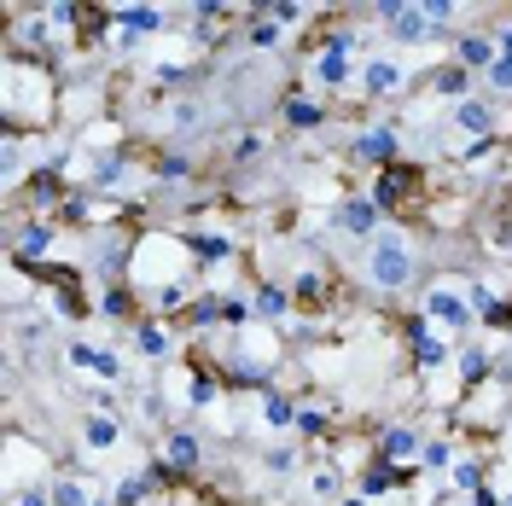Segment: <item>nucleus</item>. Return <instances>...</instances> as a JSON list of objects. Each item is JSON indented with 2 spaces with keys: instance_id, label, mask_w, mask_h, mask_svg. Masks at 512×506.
<instances>
[{
  "instance_id": "6e6552de",
  "label": "nucleus",
  "mask_w": 512,
  "mask_h": 506,
  "mask_svg": "<svg viewBox=\"0 0 512 506\" xmlns=\"http://www.w3.org/2000/svg\"><path fill=\"white\" fill-rule=\"evenodd\" d=\"M448 123H454V134H472L478 146L501 134V117H495V105H489V99H460V105L448 111Z\"/></svg>"
},
{
  "instance_id": "c85d7f7f",
  "label": "nucleus",
  "mask_w": 512,
  "mask_h": 506,
  "mask_svg": "<svg viewBox=\"0 0 512 506\" xmlns=\"http://www.w3.org/2000/svg\"><path fill=\"white\" fill-rule=\"evenodd\" d=\"M152 495H158V489L146 483V472H128L123 483H117V495H111V501H117V506H146Z\"/></svg>"
},
{
  "instance_id": "aec40b11",
  "label": "nucleus",
  "mask_w": 512,
  "mask_h": 506,
  "mask_svg": "<svg viewBox=\"0 0 512 506\" xmlns=\"http://www.w3.org/2000/svg\"><path fill=\"white\" fill-rule=\"evenodd\" d=\"M47 251H53V222L18 227V262H30V268H47Z\"/></svg>"
},
{
  "instance_id": "393cba45",
  "label": "nucleus",
  "mask_w": 512,
  "mask_h": 506,
  "mask_svg": "<svg viewBox=\"0 0 512 506\" xmlns=\"http://www.w3.org/2000/svg\"><path fill=\"white\" fill-rule=\"evenodd\" d=\"M47 489H53V506H94L99 495L94 489H88V483H82V477H47Z\"/></svg>"
},
{
  "instance_id": "5701e85b",
  "label": "nucleus",
  "mask_w": 512,
  "mask_h": 506,
  "mask_svg": "<svg viewBox=\"0 0 512 506\" xmlns=\"http://www.w3.org/2000/svg\"><path fill=\"white\" fill-rule=\"evenodd\" d=\"M181 245L198 262H233V239H222V233H181Z\"/></svg>"
},
{
  "instance_id": "f704fd0d",
  "label": "nucleus",
  "mask_w": 512,
  "mask_h": 506,
  "mask_svg": "<svg viewBox=\"0 0 512 506\" xmlns=\"http://www.w3.org/2000/svg\"><path fill=\"white\" fill-rule=\"evenodd\" d=\"M262 18H274V24H280V30H297V24H303V18H309V12H303V6H297V0H280V6H262Z\"/></svg>"
},
{
  "instance_id": "7c9ffc66",
  "label": "nucleus",
  "mask_w": 512,
  "mask_h": 506,
  "mask_svg": "<svg viewBox=\"0 0 512 506\" xmlns=\"http://www.w3.org/2000/svg\"><path fill=\"white\" fill-rule=\"evenodd\" d=\"M59 169H35L30 175V198H35V210H47V204H59Z\"/></svg>"
},
{
  "instance_id": "473e14b6",
  "label": "nucleus",
  "mask_w": 512,
  "mask_h": 506,
  "mask_svg": "<svg viewBox=\"0 0 512 506\" xmlns=\"http://www.w3.org/2000/svg\"><path fill=\"white\" fill-rule=\"evenodd\" d=\"M454 460H460V454H454V443H448V437H425V454H419V466H425V472L454 466Z\"/></svg>"
},
{
  "instance_id": "39448f33",
  "label": "nucleus",
  "mask_w": 512,
  "mask_h": 506,
  "mask_svg": "<svg viewBox=\"0 0 512 506\" xmlns=\"http://www.w3.org/2000/svg\"><path fill=\"white\" fill-rule=\"evenodd\" d=\"M332 222L344 227L350 239H361V245H373L384 233V210H379V198L373 192H350V198H338V216Z\"/></svg>"
},
{
  "instance_id": "37998d69",
  "label": "nucleus",
  "mask_w": 512,
  "mask_h": 506,
  "mask_svg": "<svg viewBox=\"0 0 512 506\" xmlns=\"http://www.w3.org/2000/svg\"><path fill=\"white\" fill-rule=\"evenodd\" d=\"M187 76H192L187 64H158V82H163V88H181Z\"/></svg>"
},
{
  "instance_id": "4468645a",
  "label": "nucleus",
  "mask_w": 512,
  "mask_h": 506,
  "mask_svg": "<svg viewBox=\"0 0 512 506\" xmlns=\"http://www.w3.org/2000/svg\"><path fill=\"white\" fill-rule=\"evenodd\" d=\"M501 59V47H495V35L483 30H466L460 41H454V64H466V70H483L489 76V64Z\"/></svg>"
},
{
  "instance_id": "7ed1b4c3",
  "label": "nucleus",
  "mask_w": 512,
  "mask_h": 506,
  "mask_svg": "<svg viewBox=\"0 0 512 506\" xmlns=\"http://www.w3.org/2000/svg\"><path fill=\"white\" fill-rule=\"evenodd\" d=\"M355 76H361V70L350 64V35H344V30L326 35L315 53H309V82H315V88H326V94H332V88H350Z\"/></svg>"
},
{
  "instance_id": "f257e3e1",
  "label": "nucleus",
  "mask_w": 512,
  "mask_h": 506,
  "mask_svg": "<svg viewBox=\"0 0 512 506\" xmlns=\"http://www.w3.org/2000/svg\"><path fill=\"white\" fill-rule=\"evenodd\" d=\"M419 274V251L408 245V233H379L373 245H367V285L384 291V297H396V291H408Z\"/></svg>"
},
{
  "instance_id": "79ce46f5",
  "label": "nucleus",
  "mask_w": 512,
  "mask_h": 506,
  "mask_svg": "<svg viewBox=\"0 0 512 506\" xmlns=\"http://www.w3.org/2000/svg\"><path fill=\"white\" fill-rule=\"evenodd\" d=\"M489 88H495V94H512V59L489 64Z\"/></svg>"
},
{
  "instance_id": "f8f14e48",
  "label": "nucleus",
  "mask_w": 512,
  "mask_h": 506,
  "mask_svg": "<svg viewBox=\"0 0 512 506\" xmlns=\"http://www.w3.org/2000/svg\"><path fill=\"white\" fill-rule=\"evenodd\" d=\"M408 477H419V472H402V466H384V460H373L367 472L355 477V495H361V501H379V495H396Z\"/></svg>"
},
{
  "instance_id": "bb28decb",
  "label": "nucleus",
  "mask_w": 512,
  "mask_h": 506,
  "mask_svg": "<svg viewBox=\"0 0 512 506\" xmlns=\"http://www.w3.org/2000/svg\"><path fill=\"white\" fill-rule=\"evenodd\" d=\"M134 349H140L146 361H163V355H169V332H163L158 320H134Z\"/></svg>"
},
{
  "instance_id": "c9c22d12",
  "label": "nucleus",
  "mask_w": 512,
  "mask_h": 506,
  "mask_svg": "<svg viewBox=\"0 0 512 506\" xmlns=\"http://www.w3.org/2000/svg\"><path fill=\"white\" fill-rule=\"evenodd\" d=\"M280 41H286V30L274 18H251V47H280Z\"/></svg>"
},
{
  "instance_id": "f03ea898",
  "label": "nucleus",
  "mask_w": 512,
  "mask_h": 506,
  "mask_svg": "<svg viewBox=\"0 0 512 506\" xmlns=\"http://www.w3.org/2000/svg\"><path fill=\"white\" fill-rule=\"evenodd\" d=\"M425 320L431 326H443V332H454V338H466L472 326H478V309H472V291L454 280H437L431 291H425Z\"/></svg>"
},
{
  "instance_id": "49530a36",
  "label": "nucleus",
  "mask_w": 512,
  "mask_h": 506,
  "mask_svg": "<svg viewBox=\"0 0 512 506\" xmlns=\"http://www.w3.org/2000/svg\"><path fill=\"white\" fill-rule=\"evenodd\" d=\"M344 506H373V501H361V495H350V501H344Z\"/></svg>"
},
{
  "instance_id": "a878e982",
  "label": "nucleus",
  "mask_w": 512,
  "mask_h": 506,
  "mask_svg": "<svg viewBox=\"0 0 512 506\" xmlns=\"http://www.w3.org/2000/svg\"><path fill=\"white\" fill-rule=\"evenodd\" d=\"M390 35H396V41H431V35H443V30L425 18V6H408V12L390 24Z\"/></svg>"
},
{
  "instance_id": "9d476101",
  "label": "nucleus",
  "mask_w": 512,
  "mask_h": 506,
  "mask_svg": "<svg viewBox=\"0 0 512 506\" xmlns=\"http://www.w3.org/2000/svg\"><path fill=\"white\" fill-rule=\"evenodd\" d=\"M163 30V6H117V47H134V41H146V35Z\"/></svg>"
},
{
  "instance_id": "4c0bfd02",
  "label": "nucleus",
  "mask_w": 512,
  "mask_h": 506,
  "mask_svg": "<svg viewBox=\"0 0 512 506\" xmlns=\"http://www.w3.org/2000/svg\"><path fill=\"white\" fill-rule=\"evenodd\" d=\"M12 506H53V489L47 483H24V489H12Z\"/></svg>"
},
{
  "instance_id": "58836bf2",
  "label": "nucleus",
  "mask_w": 512,
  "mask_h": 506,
  "mask_svg": "<svg viewBox=\"0 0 512 506\" xmlns=\"http://www.w3.org/2000/svg\"><path fill=\"white\" fill-rule=\"evenodd\" d=\"M262 158V134H239L233 140V163H256Z\"/></svg>"
},
{
  "instance_id": "cd10ccee",
  "label": "nucleus",
  "mask_w": 512,
  "mask_h": 506,
  "mask_svg": "<svg viewBox=\"0 0 512 506\" xmlns=\"http://www.w3.org/2000/svg\"><path fill=\"white\" fill-rule=\"evenodd\" d=\"M483 483H489V472H483V460H472V454H460V460L448 466V489H466V495H478Z\"/></svg>"
},
{
  "instance_id": "a211bd4d",
  "label": "nucleus",
  "mask_w": 512,
  "mask_h": 506,
  "mask_svg": "<svg viewBox=\"0 0 512 506\" xmlns=\"http://www.w3.org/2000/svg\"><path fill=\"white\" fill-rule=\"evenodd\" d=\"M454 373H460V390H483V384H489V349L460 344L454 349Z\"/></svg>"
},
{
  "instance_id": "72a5a7b5",
  "label": "nucleus",
  "mask_w": 512,
  "mask_h": 506,
  "mask_svg": "<svg viewBox=\"0 0 512 506\" xmlns=\"http://www.w3.org/2000/svg\"><path fill=\"white\" fill-rule=\"evenodd\" d=\"M338 489H344V477L332 472V466H320V472L309 477V495H315V501H338Z\"/></svg>"
},
{
  "instance_id": "dca6fc26",
  "label": "nucleus",
  "mask_w": 512,
  "mask_h": 506,
  "mask_svg": "<svg viewBox=\"0 0 512 506\" xmlns=\"http://www.w3.org/2000/svg\"><path fill=\"white\" fill-rule=\"evenodd\" d=\"M367 192L379 198V210H390L396 198H414V192H419V175L408 169V163H396V169H384V175H379V181H373Z\"/></svg>"
},
{
  "instance_id": "2eb2a0df",
  "label": "nucleus",
  "mask_w": 512,
  "mask_h": 506,
  "mask_svg": "<svg viewBox=\"0 0 512 506\" xmlns=\"http://www.w3.org/2000/svg\"><path fill=\"white\" fill-rule=\"evenodd\" d=\"M163 460L175 466L181 477H192L198 466H204V448H198V431H169L163 437Z\"/></svg>"
},
{
  "instance_id": "ddd939ff",
  "label": "nucleus",
  "mask_w": 512,
  "mask_h": 506,
  "mask_svg": "<svg viewBox=\"0 0 512 506\" xmlns=\"http://www.w3.org/2000/svg\"><path fill=\"white\" fill-rule=\"evenodd\" d=\"M64 355H70V367H76V373H94V379H123V361H117L111 349L88 344V338H82V344H70Z\"/></svg>"
},
{
  "instance_id": "2f4dec72",
  "label": "nucleus",
  "mask_w": 512,
  "mask_h": 506,
  "mask_svg": "<svg viewBox=\"0 0 512 506\" xmlns=\"http://www.w3.org/2000/svg\"><path fill=\"white\" fill-rule=\"evenodd\" d=\"M152 169H158L163 187H175V181H192V158H181V152H163V158L152 163Z\"/></svg>"
},
{
  "instance_id": "1a4fd4ad",
  "label": "nucleus",
  "mask_w": 512,
  "mask_h": 506,
  "mask_svg": "<svg viewBox=\"0 0 512 506\" xmlns=\"http://www.w3.org/2000/svg\"><path fill=\"white\" fill-rule=\"evenodd\" d=\"M82 448H88V460H99V454H117V448H123V419L94 408L88 419H82Z\"/></svg>"
},
{
  "instance_id": "c03bdc74",
  "label": "nucleus",
  "mask_w": 512,
  "mask_h": 506,
  "mask_svg": "<svg viewBox=\"0 0 512 506\" xmlns=\"http://www.w3.org/2000/svg\"><path fill=\"white\" fill-rule=\"evenodd\" d=\"M169 123L181 128V134H192V128H198V105H175V117H169Z\"/></svg>"
},
{
  "instance_id": "4be33fe9",
  "label": "nucleus",
  "mask_w": 512,
  "mask_h": 506,
  "mask_svg": "<svg viewBox=\"0 0 512 506\" xmlns=\"http://www.w3.org/2000/svg\"><path fill=\"white\" fill-rule=\"evenodd\" d=\"M291 297H297V309H320V303L332 297V285H326V274H320V268H303V274L291 280Z\"/></svg>"
},
{
  "instance_id": "6ab92c4d",
  "label": "nucleus",
  "mask_w": 512,
  "mask_h": 506,
  "mask_svg": "<svg viewBox=\"0 0 512 506\" xmlns=\"http://www.w3.org/2000/svg\"><path fill=\"white\" fill-rule=\"evenodd\" d=\"M251 309H256V320H286L291 309H297V297H291V285H256L251 291Z\"/></svg>"
},
{
  "instance_id": "de8ad7c7",
  "label": "nucleus",
  "mask_w": 512,
  "mask_h": 506,
  "mask_svg": "<svg viewBox=\"0 0 512 506\" xmlns=\"http://www.w3.org/2000/svg\"><path fill=\"white\" fill-rule=\"evenodd\" d=\"M501 506H512V489H507V495H501Z\"/></svg>"
},
{
  "instance_id": "423d86ee",
  "label": "nucleus",
  "mask_w": 512,
  "mask_h": 506,
  "mask_svg": "<svg viewBox=\"0 0 512 506\" xmlns=\"http://www.w3.org/2000/svg\"><path fill=\"white\" fill-rule=\"evenodd\" d=\"M408 349H414V367H419V373H443V367H454V344H448V338L425 315L408 320Z\"/></svg>"
},
{
  "instance_id": "e433bc0d",
  "label": "nucleus",
  "mask_w": 512,
  "mask_h": 506,
  "mask_svg": "<svg viewBox=\"0 0 512 506\" xmlns=\"http://www.w3.org/2000/svg\"><path fill=\"white\" fill-rule=\"evenodd\" d=\"M262 466H268V472H274V477H286L291 466H297V448H291V443H280V448H268V454H262Z\"/></svg>"
},
{
  "instance_id": "f3484780",
  "label": "nucleus",
  "mask_w": 512,
  "mask_h": 506,
  "mask_svg": "<svg viewBox=\"0 0 512 506\" xmlns=\"http://www.w3.org/2000/svg\"><path fill=\"white\" fill-rule=\"evenodd\" d=\"M297 402H291L286 390H274V384H268V390H262V396H256V419H262V425H268V431H286V425H297Z\"/></svg>"
},
{
  "instance_id": "c756f323",
  "label": "nucleus",
  "mask_w": 512,
  "mask_h": 506,
  "mask_svg": "<svg viewBox=\"0 0 512 506\" xmlns=\"http://www.w3.org/2000/svg\"><path fill=\"white\" fill-rule=\"evenodd\" d=\"M99 315H111V320H128V326H134V291H128V285H111V291L99 297Z\"/></svg>"
},
{
  "instance_id": "09e8293b",
  "label": "nucleus",
  "mask_w": 512,
  "mask_h": 506,
  "mask_svg": "<svg viewBox=\"0 0 512 506\" xmlns=\"http://www.w3.org/2000/svg\"><path fill=\"white\" fill-rule=\"evenodd\" d=\"M94 506H117V501H94Z\"/></svg>"
},
{
  "instance_id": "ea45409f",
  "label": "nucleus",
  "mask_w": 512,
  "mask_h": 506,
  "mask_svg": "<svg viewBox=\"0 0 512 506\" xmlns=\"http://www.w3.org/2000/svg\"><path fill=\"white\" fill-rule=\"evenodd\" d=\"M454 12H460L454 0H425V18H431L437 30H448V24H454Z\"/></svg>"
},
{
  "instance_id": "412c9836",
  "label": "nucleus",
  "mask_w": 512,
  "mask_h": 506,
  "mask_svg": "<svg viewBox=\"0 0 512 506\" xmlns=\"http://www.w3.org/2000/svg\"><path fill=\"white\" fill-rule=\"evenodd\" d=\"M431 88H437L443 99H454V105H460V99H472V70H466V64H454V59H448L443 70L431 76Z\"/></svg>"
},
{
  "instance_id": "0eeeda50",
  "label": "nucleus",
  "mask_w": 512,
  "mask_h": 506,
  "mask_svg": "<svg viewBox=\"0 0 512 506\" xmlns=\"http://www.w3.org/2000/svg\"><path fill=\"white\" fill-rule=\"evenodd\" d=\"M419 454H425V437H419L414 425H384L379 448H373V460H384V466H402V472H419Z\"/></svg>"
},
{
  "instance_id": "a18cd8bd",
  "label": "nucleus",
  "mask_w": 512,
  "mask_h": 506,
  "mask_svg": "<svg viewBox=\"0 0 512 506\" xmlns=\"http://www.w3.org/2000/svg\"><path fill=\"white\" fill-rule=\"evenodd\" d=\"M495 47H501V59H512V24L507 30H495Z\"/></svg>"
},
{
  "instance_id": "9b49d317",
  "label": "nucleus",
  "mask_w": 512,
  "mask_h": 506,
  "mask_svg": "<svg viewBox=\"0 0 512 506\" xmlns=\"http://www.w3.org/2000/svg\"><path fill=\"white\" fill-rule=\"evenodd\" d=\"M355 82H361V94H367V99H390L402 82H408V70H402L396 59H367Z\"/></svg>"
},
{
  "instance_id": "a19ab883",
  "label": "nucleus",
  "mask_w": 512,
  "mask_h": 506,
  "mask_svg": "<svg viewBox=\"0 0 512 506\" xmlns=\"http://www.w3.org/2000/svg\"><path fill=\"white\" fill-rule=\"evenodd\" d=\"M297 431H303V437H320V431H326V408H303L297 413Z\"/></svg>"
},
{
  "instance_id": "20e7f679",
  "label": "nucleus",
  "mask_w": 512,
  "mask_h": 506,
  "mask_svg": "<svg viewBox=\"0 0 512 506\" xmlns=\"http://www.w3.org/2000/svg\"><path fill=\"white\" fill-rule=\"evenodd\" d=\"M396 158H402V134L390 123H373V128H361L350 140V163H361V169H396Z\"/></svg>"
},
{
  "instance_id": "b1692460",
  "label": "nucleus",
  "mask_w": 512,
  "mask_h": 506,
  "mask_svg": "<svg viewBox=\"0 0 512 506\" xmlns=\"http://www.w3.org/2000/svg\"><path fill=\"white\" fill-rule=\"evenodd\" d=\"M286 123L309 134V128H320V123H326V105H320L315 94H291V99H286Z\"/></svg>"
}]
</instances>
